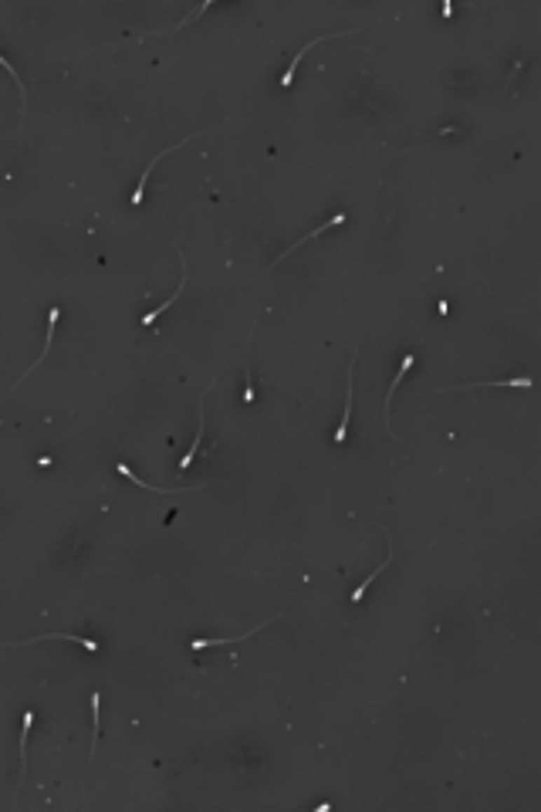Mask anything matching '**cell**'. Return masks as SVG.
<instances>
[{
  "instance_id": "cell-4",
  "label": "cell",
  "mask_w": 541,
  "mask_h": 812,
  "mask_svg": "<svg viewBox=\"0 0 541 812\" xmlns=\"http://www.w3.org/2000/svg\"><path fill=\"white\" fill-rule=\"evenodd\" d=\"M190 139H193V135H186L183 142H176V146H170V149H163V153H156V156H153V163H149V166L142 170V176H139V183H135V190H132V203H135V207L142 203V190H146V180H149V173H153V170H156V163H163V156H170V153H173V149H179V146H186Z\"/></svg>"
},
{
  "instance_id": "cell-10",
  "label": "cell",
  "mask_w": 541,
  "mask_h": 812,
  "mask_svg": "<svg viewBox=\"0 0 541 812\" xmlns=\"http://www.w3.org/2000/svg\"><path fill=\"white\" fill-rule=\"evenodd\" d=\"M98 715H102V697L92 694V724H95V731H92V748H88V755H95V741H98Z\"/></svg>"
},
{
  "instance_id": "cell-8",
  "label": "cell",
  "mask_w": 541,
  "mask_h": 812,
  "mask_svg": "<svg viewBox=\"0 0 541 812\" xmlns=\"http://www.w3.org/2000/svg\"><path fill=\"white\" fill-rule=\"evenodd\" d=\"M118 467V474L122 478H129V481L135 484V487H146V491H156V494H173V491H193V487H149V484H142L139 478H135L132 471H129V464H116Z\"/></svg>"
},
{
  "instance_id": "cell-7",
  "label": "cell",
  "mask_w": 541,
  "mask_h": 812,
  "mask_svg": "<svg viewBox=\"0 0 541 812\" xmlns=\"http://www.w3.org/2000/svg\"><path fill=\"white\" fill-rule=\"evenodd\" d=\"M186 278H190V271H186V257H183V274H179V285H176V291H173V298H166V302H163V305H159V309H153V311H149V315H142V325H153L156 318H159V315H163V311L170 309V305H173L176 298H179V295H183V288H186Z\"/></svg>"
},
{
  "instance_id": "cell-6",
  "label": "cell",
  "mask_w": 541,
  "mask_h": 812,
  "mask_svg": "<svg viewBox=\"0 0 541 812\" xmlns=\"http://www.w3.org/2000/svg\"><path fill=\"white\" fill-rule=\"evenodd\" d=\"M345 220H348L345 213H335V217H329V220H325L322 227H315V231H308V234H305V237H298V244H291V248H288V251H285V254H281V257H288V254L294 251V248H301V244H308L311 237H322V234L329 231V227H338V224H345ZM281 257H278V261H281ZM278 261H274V264H278ZM274 264H270V268H274ZM270 268H268V271H270Z\"/></svg>"
},
{
  "instance_id": "cell-2",
  "label": "cell",
  "mask_w": 541,
  "mask_h": 812,
  "mask_svg": "<svg viewBox=\"0 0 541 812\" xmlns=\"http://www.w3.org/2000/svg\"><path fill=\"white\" fill-rule=\"evenodd\" d=\"M278 619V616H274ZM274 619H264V623H257L254 630H247V633H240V637H217V640H193L190 643V650H217V647H231V643H244L247 637H254L257 630H264L268 623H274Z\"/></svg>"
},
{
  "instance_id": "cell-5",
  "label": "cell",
  "mask_w": 541,
  "mask_h": 812,
  "mask_svg": "<svg viewBox=\"0 0 541 812\" xmlns=\"http://www.w3.org/2000/svg\"><path fill=\"white\" fill-rule=\"evenodd\" d=\"M355 356H359V349H355ZM355 356H352V363H348V396H345V410H342V424L335 430V444H345L348 440V420H352V369H355Z\"/></svg>"
},
{
  "instance_id": "cell-1",
  "label": "cell",
  "mask_w": 541,
  "mask_h": 812,
  "mask_svg": "<svg viewBox=\"0 0 541 812\" xmlns=\"http://www.w3.org/2000/svg\"><path fill=\"white\" fill-rule=\"evenodd\" d=\"M355 31H359V27H355ZM355 31H338V34H325V38H311L308 44H305V48H301V51H298V55L291 58V68H288V72H285V78H281V88H291V85H294V72H298V65H301V58L308 55V51H311V48H315V44H325V41L345 38V34H355Z\"/></svg>"
},
{
  "instance_id": "cell-9",
  "label": "cell",
  "mask_w": 541,
  "mask_h": 812,
  "mask_svg": "<svg viewBox=\"0 0 541 812\" xmlns=\"http://www.w3.org/2000/svg\"><path fill=\"white\" fill-rule=\"evenodd\" d=\"M31 721H34V715L31 711H24V731H20V782L27 778V728H31Z\"/></svg>"
},
{
  "instance_id": "cell-3",
  "label": "cell",
  "mask_w": 541,
  "mask_h": 812,
  "mask_svg": "<svg viewBox=\"0 0 541 812\" xmlns=\"http://www.w3.org/2000/svg\"><path fill=\"white\" fill-rule=\"evenodd\" d=\"M484 386H507V389H531L535 379L531 376H518V379H487V383H470V386H446L440 393H460V389H484Z\"/></svg>"
}]
</instances>
